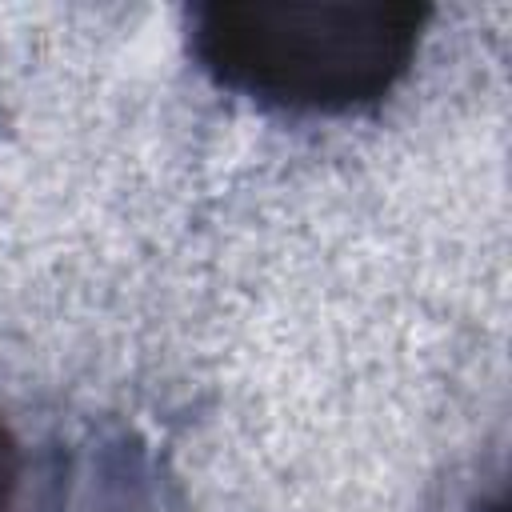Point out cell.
<instances>
[{
    "instance_id": "3957f363",
    "label": "cell",
    "mask_w": 512,
    "mask_h": 512,
    "mask_svg": "<svg viewBox=\"0 0 512 512\" xmlns=\"http://www.w3.org/2000/svg\"><path fill=\"white\" fill-rule=\"evenodd\" d=\"M20 444L16 436L0 424V512H16V496H20Z\"/></svg>"
},
{
    "instance_id": "7a4b0ae2",
    "label": "cell",
    "mask_w": 512,
    "mask_h": 512,
    "mask_svg": "<svg viewBox=\"0 0 512 512\" xmlns=\"http://www.w3.org/2000/svg\"><path fill=\"white\" fill-rule=\"evenodd\" d=\"M24 512H192L180 480L136 432H92L52 448Z\"/></svg>"
},
{
    "instance_id": "6da1fadb",
    "label": "cell",
    "mask_w": 512,
    "mask_h": 512,
    "mask_svg": "<svg viewBox=\"0 0 512 512\" xmlns=\"http://www.w3.org/2000/svg\"><path fill=\"white\" fill-rule=\"evenodd\" d=\"M428 4L404 0H212L184 12L196 68L280 116H356L412 72Z\"/></svg>"
}]
</instances>
